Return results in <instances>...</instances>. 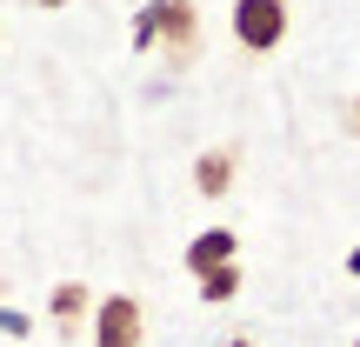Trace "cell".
Returning a JSON list of instances; mask_svg holds the SVG:
<instances>
[{
	"mask_svg": "<svg viewBox=\"0 0 360 347\" xmlns=\"http://www.w3.org/2000/svg\"><path fill=\"white\" fill-rule=\"evenodd\" d=\"M347 274H354V281H360V247H354V254H347Z\"/></svg>",
	"mask_w": 360,
	"mask_h": 347,
	"instance_id": "30bf717a",
	"label": "cell"
},
{
	"mask_svg": "<svg viewBox=\"0 0 360 347\" xmlns=\"http://www.w3.org/2000/svg\"><path fill=\"white\" fill-rule=\"evenodd\" d=\"M227 27H233L240 53H274L287 40V27H294V13H287V0H233Z\"/></svg>",
	"mask_w": 360,
	"mask_h": 347,
	"instance_id": "7a4b0ae2",
	"label": "cell"
},
{
	"mask_svg": "<svg viewBox=\"0 0 360 347\" xmlns=\"http://www.w3.org/2000/svg\"><path fill=\"white\" fill-rule=\"evenodd\" d=\"M233 347H247V341H233Z\"/></svg>",
	"mask_w": 360,
	"mask_h": 347,
	"instance_id": "8fae6325",
	"label": "cell"
},
{
	"mask_svg": "<svg viewBox=\"0 0 360 347\" xmlns=\"http://www.w3.org/2000/svg\"><path fill=\"white\" fill-rule=\"evenodd\" d=\"M134 47H167L174 67H187L193 53H200V7L193 0H147L141 13H134Z\"/></svg>",
	"mask_w": 360,
	"mask_h": 347,
	"instance_id": "6da1fadb",
	"label": "cell"
},
{
	"mask_svg": "<svg viewBox=\"0 0 360 347\" xmlns=\"http://www.w3.org/2000/svg\"><path fill=\"white\" fill-rule=\"evenodd\" d=\"M147 341V314L134 294H101L94 301V347H141Z\"/></svg>",
	"mask_w": 360,
	"mask_h": 347,
	"instance_id": "3957f363",
	"label": "cell"
},
{
	"mask_svg": "<svg viewBox=\"0 0 360 347\" xmlns=\"http://www.w3.org/2000/svg\"><path fill=\"white\" fill-rule=\"evenodd\" d=\"M233 294H240V267H233V260L214 267V274H200V301H233Z\"/></svg>",
	"mask_w": 360,
	"mask_h": 347,
	"instance_id": "52a82bcc",
	"label": "cell"
},
{
	"mask_svg": "<svg viewBox=\"0 0 360 347\" xmlns=\"http://www.w3.org/2000/svg\"><path fill=\"white\" fill-rule=\"evenodd\" d=\"M354 347H360V341H354Z\"/></svg>",
	"mask_w": 360,
	"mask_h": 347,
	"instance_id": "7c38bea8",
	"label": "cell"
},
{
	"mask_svg": "<svg viewBox=\"0 0 360 347\" xmlns=\"http://www.w3.org/2000/svg\"><path fill=\"white\" fill-rule=\"evenodd\" d=\"M34 7H47V13H60V7H74V0H34Z\"/></svg>",
	"mask_w": 360,
	"mask_h": 347,
	"instance_id": "9c48e42d",
	"label": "cell"
},
{
	"mask_svg": "<svg viewBox=\"0 0 360 347\" xmlns=\"http://www.w3.org/2000/svg\"><path fill=\"white\" fill-rule=\"evenodd\" d=\"M233 168H240L233 147H207V154L193 160V194H200V201H220V194L233 187Z\"/></svg>",
	"mask_w": 360,
	"mask_h": 347,
	"instance_id": "5b68a950",
	"label": "cell"
},
{
	"mask_svg": "<svg viewBox=\"0 0 360 347\" xmlns=\"http://www.w3.org/2000/svg\"><path fill=\"white\" fill-rule=\"evenodd\" d=\"M347 134H354V141H360V94H354V101H347Z\"/></svg>",
	"mask_w": 360,
	"mask_h": 347,
	"instance_id": "ba28073f",
	"label": "cell"
},
{
	"mask_svg": "<svg viewBox=\"0 0 360 347\" xmlns=\"http://www.w3.org/2000/svg\"><path fill=\"white\" fill-rule=\"evenodd\" d=\"M233 254H240V234L207 227V234H193V241H187V274H214V267H227Z\"/></svg>",
	"mask_w": 360,
	"mask_h": 347,
	"instance_id": "277c9868",
	"label": "cell"
},
{
	"mask_svg": "<svg viewBox=\"0 0 360 347\" xmlns=\"http://www.w3.org/2000/svg\"><path fill=\"white\" fill-rule=\"evenodd\" d=\"M87 308H94V301H87V287H80V281H60V287L47 294V314H53L60 327H74V321H80Z\"/></svg>",
	"mask_w": 360,
	"mask_h": 347,
	"instance_id": "8992f818",
	"label": "cell"
}]
</instances>
